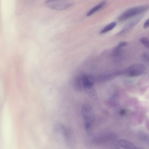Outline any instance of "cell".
I'll list each match as a JSON object with an SVG mask.
<instances>
[{"mask_svg":"<svg viewBox=\"0 0 149 149\" xmlns=\"http://www.w3.org/2000/svg\"><path fill=\"white\" fill-rule=\"evenodd\" d=\"M81 114L84 121L85 128L87 130L89 131L95 119L93 109L90 105L85 104L82 107Z\"/></svg>","mask_w":149,"mask_h":149,"instance_id":"cell-1","label":"cell"},{"mask_svg":"<svg viewBox=\"0 0 149 149\" xmlns=\"http://www.w3.org/2000/svg\"><path fill=\"white\" fill-rule=\"evenodd\" d=\"M149 8V5L141 6L130 8L123 12L118 17L120 22L125 21L136 15L146 11Z\"/></svg>","mask_w":149,"mask_h":149,"instance_id":"cell-2","label":"cell"},{"mask_svg":"<svg viewBox=\"0 0 149 149\" xmlns=\"http://www.w3.org/2000/svg\"><path fill=\"white\" fill-rule=\"evenodd\" d=\"M73 0H46L45 5L49 8L55 10H65L74 4Z\"/></svg>","mask_w":149,"mask_h":149,"instance_id":"cell-3","label":"cell"},{"mask_svg":"<svg viewBox=\"0 0 149 149\" xmlns=\"http://www.w3.org/2000/svg\"><path fill=\"white\" fill-rule=\"evenodd\" d=\"M145 70L144 65L140 63L135 64L129 67L124 71V73L128 77H132L141 75Z\"/></svg>","mask_w":149,"mask_h":149,"instance_id":"cell-4","label":"cell"},{"mask_svg":"<svg viewBox=\"0 0 149 149\" xmlns=\"http://www.w3.org/2000/svg\"><path fill=\"white\" fill-rule=\"evenodd\" d=\"M83 87L85 90L93 87L94 79L90 76L83 75L81 76Z\"/></svg>","mask_w":149,"mask_h":149,"instance_id":"cell-5","label":"cell"},{"mask_svg":"<svg viewBox=\"0 0 149 149\" xmlns=\"http://www.w3.org/2000/svg\"><path fill=\"white\" fill-rule=\"evenodd\" d=\"M118 145L125 149H137L138 147L132 142L124 139H121L118 141Z\"/></svg>","mask_w":149,"mask_h":149,"instance_id":"cell-6","label":"cell"},{"mask_svg":"<svg viewBox=\"0 0 149 149\" xmlns=\"http://www.w3.org/2000/svg\"><path fill=\"white\" fill-rule=\"evenodd\" d=\"M114 138V136L112 134H106L96 137L94 140V142L96 143L100 144L107 142Z\"/></svg>","mask_w":149,"mask_h":149,"instance_id":"cell-7","label":"cell"},{"mask_svg":"<svg viewBox=\"0 0 149 149\" xmlns=\"http://www.w3.org/2000/svg\"><path fill=\"white\" fill-rule=\"evenodd\" d=\"M142 18V16L133 19L128 23L123 28L120 33H123L132 29L141 20Z\"/></svg>","mask_w":149,"mask_h":149,"instance_id":"cell-8","label":"cell"},{"mask_svg":"<svg viewBox=\"0 0 149 149\" xmlns=\"http://www.w3.org/2000/svg\"><path fill=\"white\" fill-rule=\"evenodd\" d=\"M106 3L105 1H103L100 3L96 6L90 10L87 13V16H89L97 12L104 6Z\"/></svg>","mask_w":149,"mask_h":149,"instance_id":"cell-9","label":"cell"},{"mask_svg":"<svg viewBox=\"0 0 149 149\" xmlns=\"http://www.w3.org/2000/svg\"><path fill=\"white\" fill-rule=\"evenodd\" d=\"M117 24L116 22H111L107 25L100 31V34H103L110 31L116 27Z\"/></svg>","mask_w":149,"mask_h":149,"instance_id":"cell-10","label":"cell"},{"mask_svg":"<svg viewBox=\"0 0 149 149\" xmlns=\"http://www.w3.org/2000/svg\"><path fill=\"white\" fill-rule=\"evenodd\" d=\"M141 43L149 49V40L145 37L141 38L139 39Z\"/></svg>","mask_w":149,"mask_h":149,"instance_id":"cell-11","label":"cell"},{"mask_svg":"<svg viewBox=\"0 0 149 149\" xmlns=\"http://www.w3.org/2000/svg\"><path fill=\"white\" fill-rule=\"evenodd\" d=\"M128 44V43L127 42L122 41L120 42L117 46L121 48L122 47H125L127 46Z\"/></svg>","mask_w":149,"mask_h":149,"instance_id":"cell-12","label":"cell"},{"mask_svg":"<svg viewBox=\"0 0 149 149\" xmlns=\"http://www.w3.org/2000/svg\"><path fill=\"white\" fill-rule=\"evenodd\" d=\"M143 27L145 29H146L149 27V18L147 19L144 23Z\"/></svg>","mask_w":149,"mask_h":149,"instance_id":"cell-13","label":"cell"},{"mask_svg":"<svg viewBox=\"0 0 149 149\" xmlns=\"http://www.w3.org/2000/svg\"><path fill=\"white\" fill-rule=\"evenodd\" d=\"M146 124L147 128L149 131V120L146 118Z\"/></svg>","mask_w":149,"mask_h":149,"instance_id":"cell-14","label":"cell"},{"mask_svg":"<svg viewBox=\"0 0 149 149\" xmlns=\"http://www.w3.org/2000/svg\"><path fill=\"white\" fill-rule=\"evenodd\" d=\"M125 113V111L124 110H122L120 111V113L122 115H124Z\"/></svg>","mask_w":149,"mask_h":149,"instance_id":"cell-15","label":"cell"}]
</instances>
